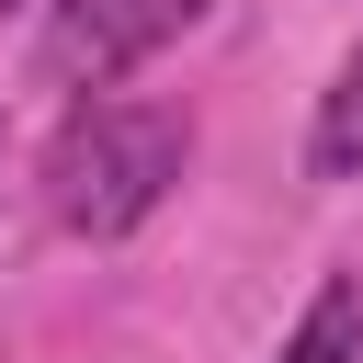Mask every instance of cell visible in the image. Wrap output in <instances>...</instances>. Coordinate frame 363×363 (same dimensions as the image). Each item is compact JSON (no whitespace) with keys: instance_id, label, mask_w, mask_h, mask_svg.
Listing matches in <instances>:
<instances>
[{"instance_id":"6da1fadb","label":"cell","mask_w":363,"mask_h":363,"mask_svg":"<svg viewBox=\"0 0 363 363\" xmlns=\"http://www.w3.org/2000/svg\"><path fill=\"white\" fill-rule=\"evenodd\" d=\"M182 159H193V125L170 102H91L79 91V113L45 147V216L68 238H125L170 204Z\"/></svg>"},{"instance_id":"7a4b0ae2","label":"cell","mask_w":363,"mask_h":363,"mask_svg":"<svg viewBox=\"0 0 363 363\" xmlns=\"http://www.w3.org/2000/svg\"><path fill=\"white\" fill-rule=\"evenodd\" d=\"M193 23H204V0H57L45 34H34V68L57 91H113L125 68H147Z\"/></svg>"},{"instance_id":"277c9868","label":"cell","mask_w":363,"mask_h":363,"mask_svg":"<svg viewBox=\"0 0 363 363\" xmlns=\"http://www.w3.org/2000/svg\"><path fill=\"white\" fill-rule=\"evenodd\" d=\"M272 363H363V284L329 272V284L306 295V318H295V340H284Z\"/></svg>"},{"instance_id":"3957f363","label":"cell","mask_w":363,"mask_h":363,"mask_svg":"<svg viewBox=\"0 0 363 363\" xmlns=\"http://www.w3.org/2000/svg\"><path fill=\"white\" fill-rule=\"evenodd\" d=\"M306 170H318V182H363V34H352V57H340V68H329V91H318Z\"/></svg>"}]
</instances>
